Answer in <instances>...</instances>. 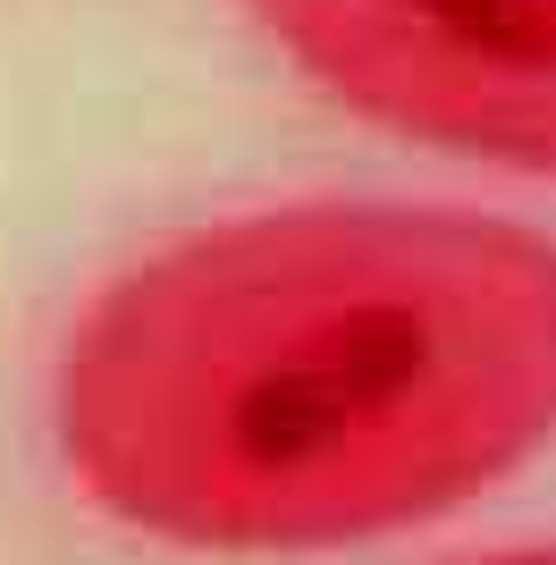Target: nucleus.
Listing matches in <instances>:
<instances>
[{
    "label": "nucleus",
    "mask_w": 556,
    "mask_h": 565,
    "mask_svg": "<svg viewBox=\"0 0 556 565\" xmlns=\"http://www.w3.org/2000/svg\"><path fill=\"white\" fill-rule=\"evenodd\" d=\"M76 490L211 557H312L472 507L556 439V236L321 194L185 228L51 363Z\"/></svg>",
    "instance_id": "f257e3e1"
},
{
    "label": "nucleus",
    "mask_w": 556,
    "mask_h": 565,
    "mask_svg": "<svg viewBox=\"0 0 556 565\" xmlns=\"http://www.w3.org/2000/svg\"><path fill=\"white\" fill-rule=\"evenodd\" d=\"M472 565H556V541L548 548H506V557H472Z\"/></svg>",
    "instance_id": "7ed1b4c3"
},
{
    "label": "nucleus",
    "mask_w": 556,
    "mask_h": 565,
    "mask_svg": "<svg viewBox=\"0 0 556 565\" xmlns=\"http://www.w3.org/2000/svg\"><path fill=\"white\" fill-rule=\"evenodd\" d=\"M329 102L463 161L556 178V0H245Z\"/></svg>",
    "instance_id": "f03ea898"
}]
</instances>
